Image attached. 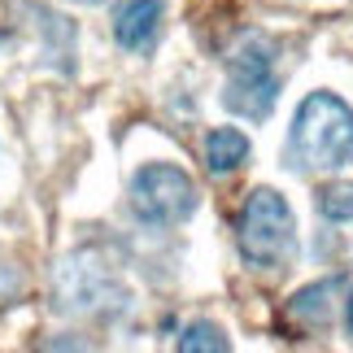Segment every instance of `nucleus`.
I'll use <instances>...</instances> for the list:
<instances>
[{"instance_id":"nucleus-1","label":"nucleus","mask_w":353,"mask_h":353,"mask_svg":"<svg viewBox=\"0 0 353 353\" xmlns=\"http://www.w3.org/2000/svg\"><path fill=\"white\" fill-rule=\"evenodd\" d=\"M292 153L305 170L349 166L353 161V110L332 92L305 97L292 122Z\"/></svg>"},{"instance_id":"nucleus-2","label":"nucleus","mask_w":353,"mask_h":353,"mask_svg":"<svg viewBox=\"0 0 353 353\" xmlns=\"http://www.w3.org/2000/svg\"><path fill=\"white\" fill-rule=\"evenodd\" d=\"M236 240H240V257L249 266H257V270L283 266L296 249V227H292L288 201L275 188H253L240 210Z\"/></svg>"},{"instance_id":"nucleus-3","label":"nucleus","mask_w":353,"mask_h":353,"mask_svg":"<svg viewBox=\"0 0 353 353\" xmlns=\"http://www.w3.org/2000/svg\"><path fill=\"white\" fill-rule=\"evenodd\" d=\"M270 44L266 39L249 35L244 44L236 48L232 57V79H227V110L240 114V118H253L262 122L270 110H275V97H279V79L270 70Z\"/></svg>"},{"instance_id":"nucleus-4","label":"nucleus","mask_w":353,"mask_h":353,"mask_svg":"<svg viewBox=\"0 0 353 353\" xmlns=\"http://www.w3.org/2000/svg\"><path fill=\"white\" fill-rule=\"evenodd\" d=\"M131 210L140 214L144 223L157 227H174L183 223L188 214L196 210V188L179 166H166V161H153L131 179Z\"/></svg>"},{"instance_id":"nucleus-5","label":"nucleus","mask_w":353,"mask_h":353,"mask_svg":"<svg viewBox=\"0 0 353 353\" xmlns=\"http://www.w3.org/2000/svg\"><path fill=\"white\" fill-rule=\"evenodd\" d=\"M161 31V0H127L114 13V39L131 52H144Z\"/></svg>"},{"instance_id":"nucleus-6","label":"nucleus","mask_w":353,"mask_h":353,"mask_svg":"<svg viewBox=\"0 0 353 353\" xmlns=\"http://www.w3.org/2000/svg\"><path fill=\"white\" fill-rule=\"evenodd\" d=\"M244 161H249V140H244L236 127L210 131V140H205V166L214 174H232V170L244 166Z\"/></svg>"},{"instance_id":"nucleus-7","label":"nucleus","mask_w":353,"mask_h":353,"mask_svg":"<svg viewBox=\"0 0 353 353\" xmlns=\"http://www.w3.org/2000/svg\"><path fill=\"white\" fill-rule=\"evenodd\" d=\"M336 288H341L336 279H323V283H314V288L296 292V296H292V305H288V310H292V319L310 323V327L327 323V319H332V296H336Z\"/></svg>"},{"instance_id":"nucleus-8","label":"nucleus","mask_w":353,"mask_h":353,"mask_svg":"<svg viewBox=\"0 0 353 353\" xmlns=\"http://www.w3.org/2000/svg\"><path fill=\"white\" fill-rule=\"evenodd\" d=\"M179 349L183 353H227V336L214 327V323H192V327H183L179 336Z\"/></svg>"},{"instance_id":"nucleus-9","label":"nucleus","mask_w":353,"mask_h":353,"mask_svg":"<svg viewBox=\"0 0 353 353\" xmlns=\"http://www.w3.org/2000/svg\"><path fill=\"white\" fill-rule=\"evenodd\" d=\"M319 210H323V219H332V223H349L353 219V183L323 188V192H319Z\"/></svg>"},{"instance_id":"nucleus-10","label":"nucleus","mask_w":353,"mask_h":353,"mask_svg":"<svg viewBox=\"0 0 353 353\" xmlns=\"http://www.w3.org/2000/svg\"><path fill=\"white\" fill-rule=\"evenodd\" d=\"M18 292H22V275H18V270H9V266H0V314L18 301Z\"/></svg>"},{"instance_id":"nucleus-11","label":"nucleus","mask_w":353,"mask_h":353,"mask_svg":"<svg viewBox=\"0 0 353 353\" xmlns=\"http://www.w3.org/2000/svg\"><path fill=\"white\" fill-rule=\"evenodd\" d=\"M345 323H349V336H353V296H349V310H345Z\"/></svg>"},{"instance_id":"nucleus-12","label":"nucleus","mask_w":353,"mask_h":353,"mask_svg":"<svg viewBox=\"0 0 353 353\" xmlns=\"http://www.w3.org/2000/svg\"><path fill=\"white\" fill-rule=\"evenodd\" d=\"M79 5H101V0H79Z\"/></svg>"}]
</instances>
